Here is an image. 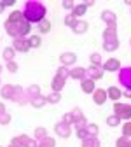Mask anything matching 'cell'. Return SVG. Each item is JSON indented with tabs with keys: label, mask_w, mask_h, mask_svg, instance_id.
Segmentation results:
<instances>
[{
	"label": "cell",
	"mask_w": 131,
	"mask_h": 147,
	"mask_svg": "<svg viewBox=\"0 0 131 147\" xmlns=\"http://www.w3.org/2000/svg\"><path fill=\"white\" fill-rule=\"evenodd\" d=\"M61 5H63V9H68V11H73V7H75V4L70 2V0H65Z\"/></svg>",
	"instance_id": "obj_44"
},
{
	"label": "cell",
	"mask_w": 131,
	"mask_h": 147,
	"mask_svg": "<svg viewBox=\"0 0 131 147\" xmlns=\"http://www.w3.org/2000/svg\"><path fill=\"white\" fill-rule=\"evenodd\" d=\"M116 147H131V138H128V137H119L117 140H116Z\"/></svg>",
	"instance_id": "obj_29"
},
{
	"label": "cell",
	"mask_w": 131,
	"mask_h": 147,
	"mask_svg": "<svg viewBox=\"0 0 131 147\" xmlns=\"http://www.w3.org/2000/svg\"><path fill=\"white\" fill-rule=\"evenodd\" d=\"M119 82L122 88L131 89V67H124L119 70Z\"/></svg>",
	"instance_id": "obj_5"
},
{
	"label": "cell",
	"mask_w": 131,
	"mask_h": 147,
	"mask_svg": "<svg viewBox=\"0 0 131 147\" xmlns=\"http://www.w3.org/2000/svg\"><path fill=\"white\" fill-rule=\"evenodd\" d=\"M54 145H56V140L52 137H47V138L39 142V147H54Z\"/></svg>",
	"instance_id": "obj_35"
},
{
	"label": "cell",
	"mask_w": 131,
	"mask_h": 147,
	"mask_svg": "<svg viewBox=\"0 0 131 147\" xmlns=\"http://www.w3.org/2000/svg\"><path fill=\"white\" fill-rule=\"evenodd\" d=\"M23 147H39V142H37V140H35V138H30V137H28V138H26V142H25V145H23Z\"/></svg>",
	"instance_id": "obj_42"
},
{
	"label": "cell",
	"mask_w": 131,
	"mask_h": 147,
	"mask_svg": "<svg viewBox=\"0 0 131 147\" xmlns=\"http://www.w3.org/2000/svg\"><path fill=\"white\" fill-rule=\"evenodd\" d=\"M75 137H77V138H81V140H84V138H87V137H89V133H87L86 128H79V130H75Z\"/></svg>",
	"instance_id": "obj_38"
},
{
	"label": "cell",
	"mask_w": 131,
	"mask_h": 147,
	"mask_svg": "<svg viewBox=\"0 0 131 147\" xmlns=\"http://www.w3.org/2000/svg\"><path fill=\"white\" fill-rule=\"evenodd\" d=\"M9 123H11V114L9 112H5V114L0 116V124H9Z\"/></svg>",
	"instance_id": "obj_43"
},
{
	"label": "cell",
	"mask_w": 131,
	"mask_h": 147,
	"mask_svg": "<svg viewBox=\"0 0 131 147\" xmlns=\"http://www.w3.org/2000/svg\"><path fill=\"white\" fill-rule=\"evenodd\" d=\"M26 138H28V135H17V137H14V138L11 140V144L16 145V147H23L25 142H26Z\"/></svg>",
	"instance_id": "obj_28"
},
{
	"label": "cell",
	"mask_w": 131,
	"mask_h": 147,
	"mask_svg": "<svg viewBox=\"0 0 131 147\" xmlns=\"http://www.w3.org/2000/svg\"><path fill=\"white\" fill-rule=\"evenodd\" d=\"M117 49H119V42H116V44H103V51H107V53H114Z\"/></svg>",
	"instance_id": "obj_39"
},
{
	"label": "cell",
	"mask_w": 131,
	"mask_h": 147,
	"mask_svg": "<svg viewBox=\"0 0 131 147\" xmlns=\"http://www.w3.org/2000/svg\"><path fill=\"white\" fill-rule=\"evenodd\" d=\"M12 47L16 53H28L30 51V44L26 37H19V39H12Z\"/></svg>",
	"instance_id": "obj_9"
},
{
	"label": "cell",
	"mask_w": 131,
	"mask_h": 147,
	"mask_svg": "<svg viewBox=\"0 0 131 147\" xmlns=\"http://www.w3.org/2000/svg\"><path fill=\"white\" fill-rule=\"evenodd\" d=\"M86 11H87V7H86V4L82 2V4H77L75 7H73V11H72V14H73V16H75V18H77V20H79V18H81V16H84V14H86Z\"/></svg>",
	"instance_id": "obj_24"
},
{
	"label": "cell",
	"mask_w": 131,
	"mask_h": 147,
	"mask_svg": "<svg viewBox=\"0 0 131 147\" xmlns=\"http://www.w3.org/2000/svg\"><path fill=\"white\" fill-rule=\"evenodd\" d=\"M61 121H63V123H67V124H70V126H72V124H73V123H75V117H73V114H72V112H67V114H65V116H63V119H61Z\"/></svg>",
	"instance_id": "obj_40"
},
{
	"label": "cell",
	"mask_w": 131,
	"mask_h": 147,
	"mask_svg": "<svg viewBox=\"0 0 131 147\" xmlns=\"http://www.w3.org/2000/svg\"><path fill=\"white\" fill-rule=\"evenodd\" d=\"M65 84H67V79H63L60 76H54L52 81H51V88H52V91H56V93H61V89L65 88Z\"/></svg>",
	"instance_id": "obj_14"
},
{
	"label": "cell",
	"mask_w": 131,
	"mask_h": 147,
	"mask_svg": "<svg viewBox=\"0 0 131 147\" xmlns=\"http://www.w3.org/2000/svg\"><path fill=\"white\" fill-rule=\"evenodd\" d=\"M5 32L12 37V39H19V37H26L32 32V25L25 20L23 11H12L9 18L4 23Z\"/></svg>",
	"instance_id": "obj_1"
},
{
	"label": "cell",
	"mask_w": 131,
	"mask_h": 147,
	"mask_svg": "<svg viewBox=\"0 0 131 147\" xmlns=\"http://www.w3.org/2000/svg\"><path fill=\"white\" fill-rule=\"evenodd\" d=\"M107 124H108L110 128H116V126H119V124H121V117H117L116 114H112V116H108V117H107Z\"/></svg>",
	"instance_id": "obj_31"
},
{
	"label": "cell",
	"mask_w": 131,
	"mask_h": 147,
	"mask_svg": "<svg viewBox=\"0 0 131 147\" xmlns=\"http://www.w3.org/2000/svg\"><path fill=\"white\" fill-rule=\"evenodd\" d=\"M103 65L101 67H95V65H91L89 68H86V77L87 79H91V81H100V79H103Z\"/></svg>",
	"instance_id": "obj_4"
},
{
	"label": "cell",
	"mask_w": 131,
	"mask_h": 147,
	"mask_svg": "<svg viewBox=\"0 0 131 147\" xmlns=\"http://www.w3.org/2000/svg\"><path fill=\"white\" fill-rule=\"evenodd\" d=\"M47 103H58L61 100V93H56V91H52V93H49L47 96Z\"/></svg>",
	"instance_id": "obj_33"
},
{
	"label": "cell",
	"mask_w": 131,
	"mask_h": 147,
	"mask_svg": "<svg viewBox=\"0 0 131 147\" xmlns=\"http://www.w3.org/2000/svg\"><path fill=\"white\" fill-rule=\"evenodd\" d=\"M107 95H108L110 100H114V103H116V102H119V98L122 96V91H121L117 86H110V88L107 89Z\"/></svg>",
	"instance_id": "obj_20"
},
{
	"label": "cell",
	"mask_w": 131,
	"mask_h": 147,
	"mask_svg": "<svg viewBox=\"0 0 131 147\" xmlns=\"http://www.w3.org/2000/svg\"><path fill=\"white\" fill-rule=\"evenodd\" d=\"M81 147H101V144L96 137H87V138L81 140Z\"/></svg>",
	"instance_id": "obj_21"
},
{
	"label": "cell",
	"mask_w": 131,
	"mask_h": 147,
	"mask_svg": "<svg viewBox=\"0 0 131 147\" xmlns=\"http://www.w3.org/2000/svg\"><path fill=\"white\" fill-rule=\"evenodd\" d=\"M30 103H32V107H33V109H42V107H46V103H47V98H46L44 95H39L37 98H33Z\"/></svg>",
	"instance_id": "obj_22"
},
{
	"label": "cell",
	"mask_w": 131,
	"mask_h": 147,
	"mask_svg": "<svg viewBox=\"0 0 131 147\" xmlns=\"http://www.w3.org/2000/svg\"><path fill=\"white\" fill-rule=\"evenodd\" d=\"M5 67H7V70H9L11 74L17 72V68H19V67H17V63H16V61H7V63H5Z\"/></svg>",
	"instance_id": "obj_41"
},
{
	"label": "cell",
	"mask_w": 131,
	"mask_h": 147,
	"mask_svg": "<svg viewBox=\"0 0 131 147\" xmlns=\"http://www.w3.org/2000/svg\"><path fill=\"white\" fill-rule=\"evenodd\" d=\"M129 42H131V40H129Z\"/></svg>",
	"instance_id": "obj_53"
},
{
	"label": "cell",
	"mask_w": 131,
	"mask_h": 147,
	"mask_svg": "<svg viewBox=\"0 0 131 147\" xmlns=\"http://www.w3.org/2000/svg\"><path fill=\"white\" fill-rule=\"evenodd\" d=\"M12 95H14V86L12 84H5L0 88V96L4 100H12Z\"/></svg>",
	"instance_id": "obj_19"
},
{
	"label": "cell",
	"mask_w": 131,
	"mask_h": 147,
	"mask_svg": "<svg viewBox=\"0 0 131 147\" xmlns=\"http://www.w3.org/2000/svg\"><path fill=\"white\" fill-rule=\"evenodd\" d=\"M4 9H5V7H4V4H2V2H0V14H2V12H4Z\"/></svg>",
	"instance_id": "obj_48"
},
{
	"label": "cell",
	"mask_w": 131,
	"mask_h": 147,
	"mask_svg": "<svg viewBox=\"0 0 131 147\" xmlns=\"http://www.w3.org/2000/svg\"><path fill=\"white\" fill-rule=\"evenodd\" d=\"M122 135L128 137V138H131V121H126L124 123V126H122Z\"/></svg>",
	"instance_id": "obj_37"
},
{
	"label": "cell",
	"mask_w": 131,
	"mask_h": 147,
	"mask_svg": "<svg viewBox=\"0 0 131 147\" xmlns=\"http://www.w3.org/2000/svg\"><path fill=\"white\" fill-rule=\"evenodd\" d=\"M107 100H108L107 89H103V88H96V89H95V93H93V102H95L96 105H103Z\"/></svg>",
	"instance_id": "obj_12"
},
{
	"label": "cell",
	"mask_w": 131,
	"mask_h": 147,
	"mask_svg": "<svg viewBox=\"0 0 131 147\" xmlns=\"http://www.w3.org/2000/svg\"><path fill=\"white\" fill-rule=\"evenodd\" d=\"M63 21H65V26H68V28H72L73 25H75V23H77V18H75V16H73L72 12H70V14H67V16H65V20H63Z\"/></svg>",
	"instance_id": "obj_34"
},
{
	"label": "cell",
	"mask_w": 131,
	"mask_h": 147,
	"mask_svg": "<svg viewBox=\"0 0 131 147\" xmlns=\"http://www.w3.org/2000/svg\"><path fill=\"white\" fill-rule=\"evenodd\" d=\"M103 70L105 72H117V70H121V61L117 58H108L103 63Z\"/></svg>",
	"instance_id": "obj_13"
},
{
	"label": "cell",
	"mask_w": 131,
	"mask_h": 147,
	"mask_svg": "<svg viewBox=\"0 0 131 147\" xmlns=\"http://www.w3.org/2000/svg\"><path fill=\"white\" fill-rule=\"evenodd\" d=\"M81 89H82V93H86V95H93L95 93V89H96V86H95V81H91V79H84V81H81Z\"/></svg>",
	"instance_id": "obj_16"
},
{
	"label": "cell",
	"mask_w": 131,
	"mask_h": 147,
	"mask_svg": "<svg viewBox=\"0 0 131 147\" xmlns=\"http://www.w3.org/2000/svg\"><path fill=\"white\" fill-rule=\"evenodd\" d=\"M33 138H35V140H44V138H47V130H46V128H42V126L35 128V131H33Z\"/></svg>",
	"instance_id": "obj_26"
},
{
	"label": "cell",
	"mask_w": 131,
	"mask_h": 147,
	"mask_svg": "<svg viewBox=\"0 0 131 147\" xmlns=\"http://www.w3.org/2000/svg\"><path fill=\"white\" fill-rule=\"evenodd\" d=\"M114 114H116L117 117H121V119L131 121V105L116 102V103H114Z\"/></svg>",
	"instance_id": "obj_3"
},
{
	"label": "cell",
	"mask_w": 131,
	"mask_h": 147,
	"mask_svg": "<svg viewBox=\"0 0 131 147\" xmlns=\"http://www.w3.org/2000/svg\"><path fill=\"white\" fill-rule=\"evenodd\" d=\"M0 72H2V65H0Z\"/></svg>",
	"instance_id": "obj_51"
},
{
	"label": "cell",
	"mask_w": 131,
	"mask_h": 147,
	"mask_svg": "<svg viewBox=\"0 0 131 147\" xmlns=\"http://www.w3.org/2000/svg\"><path fill=\"white\" fill-rule=\"evenodd\" d=\"M9 147H16V145H12V144H11V145H9Z\"/></svg>",
	"instance_id": "obj_50"
},
{
	"label": "cell",
	"mask_w": 131,
	"mask_h": 147,
	"mask_svg": "<svg viewBox=\"0 0 131 147\" xmlns=\"http://www.w3.org/2000/svg\"><path fill=\"white\" fill-rule=\"evenodd\" d=\"M28 39V44H30V49L33 47V49H37V47H40V44H42V39L39 35H30V37H26Z\"/></svg>",
	"instance_id": "obj_25"
},
{
	"label": "cell",
	"mask_w": 131,
	"mask_h": 147,
	"mask_svg": "<svg viewBox=\"0 0 131 147\" xmlns=\"http://www.w3.org/2000/svg\"><path fill=\"white\" fill-rule=\"evenodd\" d=\"M86 130H87L89 137H96V135H98V131H100V128H98V124H95V123H87Z\"/></svg>",
	"instance_id": "obj_30"
},
{
	"label": "cell",
	"mask_w": 131,
	"mask_h": 147,
	"mask_svg": "<svg viewBox=\"0 0 131 147\" xmlns=\"http://www.w3.org/2000/svg\"><path fill=\"white\" fill-rule=\"evenodd\" d=\"M126 5H129V7H131V0H126Z\"/></svg>",
	"instance_id": "obj_49"
},
{
	"label": "cell",
	"mask_w": 131,
	"mask_h": 147,
	"mask_svg": "<svg viewBox=\"0 0 131 147\" xmlns=\"http://www.w3.org/2000/svg\"><path fill=\"white\" fill-rule=\"evenodd\" d=\"M119 42L117 28H105L103 30V44H116Z\"/></svg>",
	"instance_id": "obj_10"
},
{
	"label": "cell",
	"mask_w": 131,
	"mask_h": 147,
	"mask_svg": "<svg viewBox=\"0 0 131 147\" xmlns=\"http://www.w3.org/2000/svg\"><path fill=\"white\" fill-rule=\"evenodd\" d=\"M39 32H40V33H49V32H51V21H49V20L40 21V23H39Z\"/></svg>",
	"instance_id": "obj_32"
},
{
	"label": "cell",
	"mask_w": 131,
	"mask_h": 147,
	"mask_svg": "<svg viewBox=\"0 0 131 147\" xmlns=\"http://www.w3.org/2000/svg\"><path fill=\"white\" fill-rule=\"evenodd\" d=\"M14 56H16V51H14L12 46H11V47H5L4 53H2V58L5 60V63H7V61H14Z\"/></svg>",
	"instance_id": "obj_23"
},
{
	"label": "cell",
	"mask_w": 131,
	"mask_h": 147,
	"mask_svg": "<svg viewBox=\"0 0 131 147\" xmlns=\"http://www.w3.org/2000/svg\"><path fill=\"white\" fill-rule=\"evenodd\" d=\"M70 79H73V81H84L86 79V68H82V67H73L70 70Z\"/></svg>",
	"instance_id": "obj_15"
},
{
	"label": "cell",
	"mask_w": 131,
	"mask_h": 147,
	"mask_svg": "<svg viewBox=\"0 0 131 147\" xmlns=\"http://www.w3.org/2000/svg\"><path fill=\"white\" fill-rule=\"evenodd\" d=\"M77 61V56H75V53H72V51H67V53H61L60 54V63L61 67H70V65H75Z\"/></svg>",
	"instance_id": "obj_11"
},
{
	"label": "cell",
	"mask_w": 131,
	"mask_h": 147,
	"mask_svg": "<svg viewBox=\"0 0 131 147\" xmlns=\"http://www.w3.org/2000/svg\"><path fill=\"white\" fill-rule=\"evenodd\" d=\"M122 95H124L126 98H131V89H126V91H124V93H122Z\"/></svg>",
	"instance_id": "obj_47"
},
{
	"label": "cell",
	"mask_w": 131,
	"mask_h": 147,
	"mask_svg": "<svg viewBox=\"0 0 131 147\" xmlns=\"http://www.w3.org/2000/svg\"><path fill=\"white\" fill-rule=\"evenodd\" d=\"M89 61H91V65H95V67H101L103 65V60H101V54L100 53H93L91 56H89Z\"/></svg>",
	"instance_id": "obj_27"
},
{
	"label": "cell",
	"mask_w": 131,
	"mask_h": 147,
	"mask_svg": "<svg viewBox=\"0 0 131 147\" xmlns=\"http://www.w3.org/2000/svg\"><path fill=\"white\" fill-rule=\"evenodd\" d=\"M0 84H2V81H0Z\"/></svg>",
	"instance_id": "obj_52"
},
{
	"label": "cell",
	"mask_w": 131,
	"mask_h": 147,
	"mask_svg": "<svg viewBox=\"0 0 131 147\" xmlns=\"http://www.w3.org/2000/svg\"><path fill=\"white\" fill-rule=\"evenodd\" d=\"M46 14H47V9H46V5L42 2H39V0H28V2H25V5H23V16L30 25L32 23L39 25L40 21H44Z\"/></svg>",
	"instance_id": "obj_2"
},
{
	"label": "cell",
	"mask_w": 131,
	"mask_h": 147,
	"mask_svg": "<svg viewBox=\"0 0 131 147\" xmlns=\"http://www.w3.org/2000/svg\"><path fill=\"white\" fill-rule=\"evenodd\" d=\"M12 102H14V103H19V105L30 103V102H28V96H26V91H25V88H21V86H14Z\"/></svg>",
	"instance_id": "obj_6"
},
{
	"label": "cell",
	"mask_w": 131,
	"mask_h": 147,
	"mask_svg": "<svg viewBox=\"0 0 131 147\" xmlns=\"http://www.w3.org/2000/svg\"><path fill=\"white\" fill-rule=\"evenodd\" d=\"M87 26H89L87 21H84V20H77V23L72 26V32L75 33V35H82V33L87 32Z\"/></svg>",
	"instance_id": "obj_17"
},
{
	"label": "cell",
	"mask_w": 131,
	"mask_h": 147,
	"mask_svg": "<svg viewBox=\"0 0 131 147\" xmlns=\"http://www.w3.org/2000/svg\"><path fill=\"white\" fill-rule=\"evenodd\" d=\"M54 133L61 138H68V137H72V128H70V124L60 121V123L54 124Z\"/></svg>",
	"instance_id": "obj_7"
},
{
	"label": "cell",
	"mask_w": 131,
	"mask_h": 147,
	"mask_svg": "<svg viewBox=\"0 0 131 147\" xmlns=\"http://www.w3.org/2000/svg\"><path fill=\"white\" fill-rule=\"evenodd\" d=\"M56 76H60V77H63V79H68V77H70V70H68L67 67H60L58 70H56Z\"/></svg>",
	"instance_id": "obj_36"
},
{
	"label": "cell",
	"mask_w": 131,
	"mask_h": 147,
	"mask_svg": "<svg viewBox=\"0 0 131 147\" xmlns=\"http://www.w3.org/2000/svg\"><path fill=\"white\" fill-rule=\"evenodd\" d=\"M25 91H26L28 102H32L33 98H37V96L40 95V86H39V84H32V86H28V88H26Z\"/></svg>",
	"instance_id": "obj_18"
},
{
	"label": "cell",
	"mask_w": 131,
	"mask_h": 147,
	"mask_svg": "<svg viewBox=\"0 0 131 147\" xmlns=\"http://www.w3.org/2000/svg\"><path fill=\"white\" fill-rule=\"evenodd\" d=\"M2 4H4V7H12V5H14L16 2H14V0H4Z\"/></svg>",
	"instance_id": "obj_45"
},
{
	"label": "cell",
	"mask_w": 131,
	"mask_h": 147,
	"mask_svg": "<svg viewBox=\"0 0 131 147\" xmlns=\"http://www.w3.org/2000/svg\"><path fill=\"white\" fill-rule=\"evenodd\" d=\"M2 114H5V105L0 102V116H2Z\"/></svg>",
	"instance_id": "obj_46"
},
{
	"label": "cell",
	"mask_w": 131,
	"mask_h": 147,
	"mask_svg": "<svg viewBox=\"0 0 131 147\" xmlns=\"http://www.w3.org/2000/svg\"><path fill=\"white\" fill-rule=\"evenodd\" d=\"M101 21L107 23V28H117V16L114 11H103L101 12Z\"/></svg>",
	"instance_id": "obj_8"
}]
</instances>
